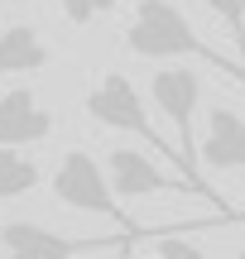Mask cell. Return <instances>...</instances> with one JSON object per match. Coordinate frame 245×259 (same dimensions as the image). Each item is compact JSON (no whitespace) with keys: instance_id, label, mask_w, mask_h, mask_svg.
<instances>
[{"instance_id":"cell-1","label":"cell","mask_w":245,"mask_h":259,"mask_svg":"<svg viewBox=\"0 0 245 259\" xmlns=\"http://www.w3.org/2000/svg\"><path fill=\"white\" fill-rule=\"evenodd\" d=\"M125 48L135 58H149V63H173V58H197V63L217 67V72H231L245 82V67L231 63L226 53H217L212 44H202L192 34L188 15H183L173 0H140L125 24Z\"/></svg>"},{"instance_id":"cell-2","label":"cell","mask_w":245,"mask_h":259,"mask_svg":"<svg viewBox=\"0 0 245 259\" xmlns=\"http://www.w3.org/2000/svg\"><path fill=\"white\" fill-rule=\"evenodd\" d=\"M48 187H53V197H58L63 206H72V211L106 216V221H115L125 235H144V226L125 216L120 197L111 192V178H106V168L96 163L87 149H67V154L58 158V168H53V178H48Z\"/></svg>"},{"instance_id":"cell-3","label":"cell","mask_w":245,"mask_h":259,"mask_svg":"<svg viewBox=\"0 0 245 259\" xmlns=\"http://www.w3.org/2000/svg\"><path fill=\"white\" fill-rule=\"evenodd\" d=\"M87 115H92L96 125H106V130H120V135H135V139H144L149 149H159V154H169V144L159 139V130L149 125V115H144V96H140V87L130 82L125 72H106L101 82L87 92Z\"/></svg>"},{"instance_id":"cell-4","label":"cell","mask_w":245,"mask_h":259,"mask_svg":"<svg viewBox=\"0 0 245 259\" xmlns=\"http://www.w3.org/2000/svg\"><path fill=\"white\" fill-rule=\"evenodd\" d=\"M106 178H111V192L120 197V202L154 197V192H192V197H202V202H212L221 216L236 221V211H231V202L221 192H212L207 183H192V178H164L140 149H111V173H106Z\"/></svg>"},{"instance_id":"cell-5","label":"cell","mask_w":245,"mask_h":259,"mask_svg":"<svg viewBox=\"0 0 245 259\" xmlns=\"http://www.w3.org/2000/svg\"><path fill=\"white\" fill-rule=\"evenodd\" d=\"M125 235H63L38 221H5L0 226V250L5 259H82V254H111ZM149 240V231H144Z\"/></svg>"},{"instance_id":"cell-6","label":"cell","mask_w":245,"mask_h":259,"mask_svg":"<svg viewBox=\"0 0 245 259\" xmlns=\"http://www.w3.org/2000/svg\"><path fill=\"white\" fill-rule=\"evenodd\" d=\"M149 101L164 111V120L178 130L183 158H188V168L197 173V139H192V120H197V106H202V77L192 72L188 63H183V67H159L154 82H149Z\"/></svg>"},{"instance_id":"cell-7","label":"cell","mask_w":245,"mask_h":259,"mask_svg":"<svg viewBox=\"0 0 245 259\" xmlns=\"http://www.w3.org/2000/svg\"><path fill=\"white\" fill-rule=\"evenodd\" d=\"M53 135V111H44L34 87L0 92V149H29Z\"/></svg>"},{"instance_id":"cell-8","label":"cell","mask_w":245,"mask_h":259,"mask_svg":"<svg viewBox=\"0 0 245 259\" xmlns=\"http://www.w3.org/2000/svg\"><path fill=\"white\" fill-rule=\"evenodd\" d=\"M197 168L212 173H236L245 168V115L231 106H212L207 135L197 139Z\"/></svg>"},{"instance_id":"cell-9","label":"cell","mask_w":245,"mask_h":259,"mask_svg":"<svg viewBox=\"0 0 245 259\" xmlns=\"http://www.w3.org/2000/svg\"><path fill=\"white\" fill-rule=\"evenodd\" d=\"M48 63H53V48L44 44L38 24H5L0 29V77L38 72Z\"/></svg>"},{"instance_id":"cell-10","label":"cell","mask_w":245,"mask_h":259,"mask_svg":"<svg viewBox=\"0 0 245 259\" xmlns=\"http://www.w3.org/2000/svg\"><path fill=\"white\" fill-rule=\"evenodd\" d=\"M44 183V168L29 149H0V202H15V197L34 192Z\"/></svg>"},{"instance_id":"cell-11","label":"cell","mask_w":245,"mask_h":259,"mask_svg":"<svg viewBox=\"0 0 245 259\" xmlns=\"http://www.w3.org/2000/svg\"><path fill=\"white\" fill-rule=\"evenodd\" d=\"M202 5L231 29V38H236V48H240V67H245V0H202Z\"/></svg>"},{"instance_id":"cell-12","label":"cell","mask_w":245,"mask_h":259,"mask_svg":"<svg viewBox=\"0 0 245 259\" xmlns=\"http://www.w3.org/2000/svg\"><path fill=\"white\" fill-rule=\"evenodd\" d=\"M144 245H154V254H159V259H212V254L192 250L188 240H178V231H149V240H144Z\"/></svg>"},{"instance_id":"cell-13","label":"cell","mask_w":245,"mask_h":259,"mask_svg":"<svg viewBox=\"0 0 245 259\" xmlns=\"http://www.w3.org/2000/svg\"><path fill=\"white\" fill-rule=\"evenodd\" d=\"M115 5H120V0H63V15H67V24H72V29H87L92 19L111 15Z\"/></svg>"},{"instance_id":"cell-14","label":"cell","mask_w":245,"mask_h":259,"mask_svg":"<svg viewBox=\"0 0 245 259\" xmlns=\"http://www.w3.org/2000/svg\"><path fill=\"white\" fill-rule=\"evenodd\" d=\"M140 245H144V235H125V240L115 245L111 254H115V259H140V254H135V250H140Z\"/></svg>"},{"instance_id":"cell-15","label":"cell","mask_w":245,"mask_h":259,"mask_svg":"<svg viewBox=\"0 0 245 259\" xmlns=\"http://www.w3.org/2000/svg\"><path fill=\"white\" fill-rule=\"evenodd\" d=\"M0 15H5V0H0Z\"/></svg>"},{"instance_id":"cell-16","label":"cell","mask_w":245,"mask_h":259,"mask_svg":"<svg viewBox=\"0 0 245 259\" xmlns=\"http://www.w3.org/2000/svg\"><path fill=\"white\" fill-rule=\"evenodd\" d=\"M240 259H245V254H240Z\"/></svg>"}]
</instances>
